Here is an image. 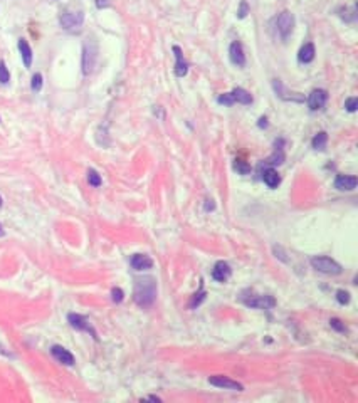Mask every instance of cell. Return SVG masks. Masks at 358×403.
<instances>
[{
  "instance_id": "1",
  "label": "cell",
  "mask_w": 358,
  "mask_h": 403,
  "mask_svg": "<svg viewBox=\"0 0 358 403\" xmlns=\"http://www.w3.org/2000/svg\"><path fill=\"white\" fill-rule=\"evenodd\" d=\"M133 298L138 306L147 307L152 306L153 301L156 298V282L153 277H145V279H138L135 284V293H133Z\"/></svg>"
},
{
  "instance_id": "2",
  "label": "cell",
  "mask_w": 358,
  "mask_h": 403,
  "mask_svg": "<svg viewBox=\"0 0 358 403\" xmlns=\"http://www.w3.org/2000/svg\"><path fill=\"white\" fill-rule=\"evenodd\" d=\"M221 104H226V106H232L234 103H240V104H251L253 103V96H251L249 91H245L242 88H234L231 93H226V94H221L219 98H217Z\"/></svg>"
},
{
  "instance_id": "3",
  "label": "cell",
  "mask_w": 358,
  "mask_h": 403,
  "mask_svg": "<svg viewBox=\"0 0 358 403\" xmlns=\"http://www.w3.org/2000/svg\"><path fill=\"white\" fill-rule=\"evenodd\" d=\"M96 59H98V46L96 42L88 41L85 42V47H82V72L89 74L94 66H96Z\"/></svg>"
},
{
  "instance_id": "4",
  "label": "cell",
  "mask_w": 358,
  "mask_h": 403,
  "mask_svg": "<svg viewBox=\"0 0 358 403\" xmlns=\"http://www.w3.org/2000/svg\"><path fill=\"white\" fill-rule=\"evenodd\" d=\"M311 266L320 271L323 274H329V276H335V274L341 272V266L337 261L329 259V257H313L311 259Z\"/></svg>"
},
{
  "instance_id": "5",
  "label": "cell",
  "mask_w": 358,
  "mask_h": 403,
  "mask_svg": "<svg viewBox=\"0 0 358 403\" xmlns=\"http://www.w3.org/2000/svg\"><path fill=\"white\" fill-rule=\"evenodd\" d=\"M276 29L279 32V36H281V39H288L289 37V34L293 32V29H294V17H293V14L289 12V10H284V12H281L278 15Z\"/></svg>"
},
{
  "instance_id": "6",
  "label": "cell",
  "mask_w": 358,
  "mask_h": 403,
  "mask_svg": "<svg viewBox=\"0 0 358 403\" xmlns=\"http://www.w3.org/2000/svg\"><path fill=\"white\" fill-rule=\"evenodd\" d=\"M82 20H85V14L81 12H63L61 14V25L66 31H74L77 27H81Z\"/></svg>"
},
{
  "instance_id": "7",
  "label": "cell",
  "mask_w": 358,
  "mask_h": 403,
  "mask_svg": "<svg viewBox=\"0 0 358 403\" xmlns=\"http://www.w3.org/2000/svg\"><path fill=\"white\" fill-rule=\"evenodd\" d=\"M326 101H328V93L324 89H315L308 96V106H310L311 111H320L324 108Z\"/></svg>"
},
{
  "instance_id": "8",
  "label": "cell",
  "mask_w": 358,
  "mask_h": 403,
  "mask_svg": "<svg viewBox=\"0 0 358 403\" xmlns=\"http://www.w3.org/2000/svg\"><path fill=\"white\" fill-rule=\"evenodd\" d=\"M209 383L217 386V388H224V390H232V391H242L244 386L234 382V380L227 378V377H222V375H217V377H210L209 378Z\"/></svg>"
},
{
  "instance_id": "9",
  "label": "cell",
  "mask_w": 358,
  "mask_h": 403,
  "mask_svg": "<svg viewBox=\"0 0 358 403\" xmlns=\"http://www.w3.org/2000/svg\"><path fill=\"white\" fill-rule=\"evenodd\" d=\"M242 301L247 306L257 307V309H271V307H274V304H276V301H274L271 296H254V298H249V299L242 298Z\"/></svg>"
},
{
  "instance_id": "10",
  "label": "cell",
  "mask_w": 358,
  "mask_h": 403,
  "mask_svg": "<svg viewBox=\"0 0 358 403\" xmlns=\"http://www.w3.org/2000/svg\"><path fill=\"white\" fill-rule=\"evenodd\" d=\"M68 321H69V324H71L72 328L79 329V331H88V333H91V334L94 336V338H98V336H96V331H94V329L91 328V324L88 323V319H86L85 316L74 314V312H72V314L68 316Z\"/></svg>"
},
{
  "instance_id": "11",
  "label": "cell",
  "mask_w": 358,
  "mask_h": 403,
  "mask_svg": "<svg viewBox=\"0 0 358 403\" xmlns=\"http://www.w3.org/2000/svg\"><path fill=\"white\" fill-rule=\"evenodd\" d=\"M229 55H231L232 64H236L237 67H244L245 66V55H244V49L242 44L234 41L229 47Z\"/></svg>"
},
{
  "instance_id": "12",
  "label": "cell",
  "mask_w": 358,
  "mask_h": 403,
  "mask_svg": "<svg viewBox=\"0 0 358 403\" xmlns=\"http://www.w3.org/2000/svg\"><path fill=\"white\" fill-rule=\"evenodd\" d=\"M51 355L59 363H63V365H66V366H72V365H74V356H72L66 348H63V346L54 344L52 348H51Z\"/></svg>"
},
{
  "instance_id": "13",
  "label": "cell",
  "mask_w": 358,
  "mask_h": 403,
  "mask_svg": "<svg viewBox=\"0 0 358 403\" xmlns=\"http://www.w3.org/2000/svg\"><path fill=\"white\" fill-rule=\"evenodd\" d=\"M231 266L227 264V262H217V264L214 266V269H212V277L215 279V281H219V282H226L229 277H231Z\"/></svg>"
},
{
  "instance_id": "14",
  "label": "cell",
  "mask_w": 358,
  "mask_h": 403,
  "mask_svg": "<svg viewBox=\"0 0 358 403\" xmlns=\"http://www.w3.org/2000/svg\"><path fill=\"white\" fill-rule=\"evenodd\" d=\"M356 177L353 175H338L337 180H335V188L343 190V192H351V190L356 188Z\"/></svg>"
},
{
  "instance_id": "15",
  "label": "cell",
  "mask_w": 358,
  "mask_h": 403,
  "mask_svg": "<svg viewBox=\"0 0 358 403\" xmlns=\"http://www.w3.org/2000/svg\"><path fill=\"white\" fill-rule=\"evenodd\" d=\"M173 54H175V59H177V63H175V74L178 77H183L188 72V64H187V61L183 59L182 49L178 47V46H173Z\"/></svg>"
},
{
  "instance_id": "16",
  "label": "cell",
  "mask_w": 358,
  "mask_h": 403,
  "mask_svg": "<svg viewBox=\"0 0 358 403\" xmlns=\"http://www.w3.org/2000/svg\"><path fill=\"white\" fill-rule=\"evenodd\" d=\"M152 266L153 261L145 254H135L131 257V267L135 271H147V269H152Z\"/></svg>"
},
{
  "instance_id": "17",
  "label": "cell",
  "mask_w": 358,
  "mask_h": 403,
  "mask_svg": "<svg viewBox=\"0 0 358 403\" xmlns=\"http://www.w3.org/2000/svg\"><path fill=\"white\" fill-rule=\"evenodd\" d=\"M262 180L269 188H278V185L281 183V177L278 175V171L274 168H266L262 171Z\"/></svg>"
},
{
  "instance_id": "18",
  "label": "cell",
  "mask_w": 358,
  "mask_h": 403,
  "mask_svg": "<svg viewBox=\"0 0 358 403\" xmlns=\"http://www.w3.org/2000/svg\"><path fill=\"white\" fill-rule=\"evenodd\" d=\"M315 46H313L311 42H308L305 44L303 47L299 49V54H298V59H299V63H303V64H310L313 59H315Z\"/></svg>"
},
{
  "instance_id": "19",
  "label": "cell",
  "mask_w": 358,
  "mask_h": 403,
  "mask_svg": "<svg viewBox=\"0 0 358 403\" xmlns=\"http://www.w3.org/2000/svg\"><path fill=\"white\" fill-rule=\"evenodd\" d=\"M19 50H20L22 61H24V66L31 67L32 66V49L25 39H19Z\"/></svg>"
},
{
  "instance_id": "20",
  "label": "cell",
  "mask_w": 358,
  "mask_h": 403,
  "mask_svg": "<svg viewBox=\"0 0 358 403\" xmlns=\"http://www.w3.org/2000/svg\"><path fill=\"white\" fill-rule=\"evenodd\" d=\"M326 143H328V134L324 133V131H320V133H318L316 136L313 138V141H311L313 148H315V150H320V151H323L324 148H326Z\"/></svg>"
},
{
  "instance_id": "21",
  "label": "cell",
  "mask_w": 358,
  "mask_h": 403,
  "mask_svg": "<svg viewBox=\"0 0 358 403\" xmlns=\"http://www.w3.org/2000/svg\"><path fill=\"white\" fill-rule=\"evenodd\" d=\"M283 161H284V153L279 150V151H276V153H274L272 156H269V158L264 161V165H267V166H269V165H281Z\"/></svg>"
},
{
  "instance_id": "22",
  "label": "cell",
  "mask_w": 358,
  "mask_h": 403,
  "mask_svg": "<svg viewBox=\"0 0 358 403\" xmlns=\"http://www.w3.org/2000/svg\"><path fill=\"white\" fill-rule=\"evenodd\" d=\"M234 170H236L239 175H249V173H251V165H247L242 160H236V163H234Z\"/></svg>"
},
{
  "instance_id": "23",
  "label": "cell",
  "mask_w": 358,
  "mask_h": 403,
  "mask_svg": "<svg viewBox=\"0 0 358 403\" xmlns=\"http://www.w3.org/2000/svg\"><path fill=\"white\" fill-rule=\"evenodd\" d=\"M88 182H89V185H93V187H99V185H101V177H99V173L96 170H89L88 171Z\"/></svg>"
},
{
  "instance_id": "24",
  "label": "cell",
  "mask_w": 358,
  "mask_h": 403,
  "mask_svg": "<svg viewBox=\"0 0 358 403\" xmlns=\"http://www.w3.org/2000/svg\"><path fill=\"white\" fill-rule=\"evenodd\" d=\"M31 88H32V91H34V93H39V91H41V88H42V76L39 74V72H37V74L32 76Z\"/></svg>"
},
{
  "instance_id": "25",
  "label": "cell",
  "mask_w": 358,
  "mask_h": 403,
  "mask_svg": "<svg viewBox=\"0 0 358 403\" xmlns=\"http://www.w3.org/2000/svg\"><path fill=\"white\" fill-rule=\"evenodd\" d=\"M10 81V74H9V69L5 67V63L4 61H0V82L2 84H7Z\"/></svg>"
},
{
  "instance_id": "26",
  "label": "cell",
  "mask_w": 358,
  "mask_h": 403,
  "mask_svg": "<svg viewBox=\"0 0 358 403\" xmlns=\"http://www.w3.org/2000/svg\"><path fill=\"white\" fill-rule=\"evenodd\" d=\"M345 108L346 111H350V113H355L356 108H358V99L356 98H348L345 103Z\"/></svg>"
},
{
  "instance_id": "27",
  "label": "cell",
  "mask_w": 358,
  "mask_h": 403,
  "mask_svg": "<svg viewBox=\"0 0 358 403\" xmlns=\"http://www.w3.org/2000/svg\"><path fill=\"white\" fill-rule=\"evenodd\" d=\"M329 326L332 328H335L337 329V331H340V333H343V331H346V328H345V324L340 321V319H337V318H333V319H329Z\"/></svg>"
},
{
  "instance_id": "28",
  "label": "cell",
  "mask_w": 358,
  "mask_h": 403,
  "mask_svg": "<svg viewBox=\"0 0 358 403\" xmlns=\"http://www.w3.org/2000/svg\"><path fill=\"white\" fill-rule=\"evenodd\" d=\"M337 299H338L340 304H348V302H350V294L346 293V291H338Z\"/></svg>"
},
{
  "instance_id": "29",
  "label": "cell",
  "mask_w": 358,
  "mask_h": 403,
  "mask_svg": "<svg viewBox=\"0 0 358 403\" xmlns=\"http://www.w3.org/2000/svg\"><path fill=\"white\" fill-rule=\"evenodd\" d=\"M249 14V5H247V2H240V7H239V10H237V17L239 19H244L245 15Z\"/></svg>"
},
{
  "instance_id": "30",
  "label": "cell",
  "mask_w": 358,
  "mask_h": 403,
  "mask_svg": "<svg viewBox=\"0 0 358 403\" xmlns=\"http://www.w3.org/2000/svg\"><path fill=\"white\" fill-rule=\"evenodd\" d=\"M111 298H113L115 302H121L123 301V291L120 287H115L111 291Z\"/></svg>"
},
{
  "instance_id": "31",
  "label": "cell",
  "mask_w": 358,
  "mask_h": 403,
  "mask_svg": "<svg viewBox=\"0 0 358 403\" xmlns=\"http://www.w3.org/2000/svg\"><path fill=\"white\" fill-rule=\"evenodd\" d=\"M267 126V120L266 118H261L259 120V128H266Z\"/></svg>"
},
{
  "instance_id": "32",
  "label": "cell",
  "mask_w": 358,
  "mask_h": 403,
  "mask_svg": "<svg viewBox=\"0 0 358 403\" xmlns=\"http://www.w3.org/2000/svg\"><path fill=\"white\" fill-rule=\"evenodd\" d=\"M148 400H153V401H160V398H158V396H155V395H152V396H148Z\"/></svg>"
},
{
  "instance_id": "33",
  "label": "cell",
  "mask_w": 358,
  "mask_h": 403,
  "mask_svg": "<svg viewBox=\"0 0 358 403\" xmlns=\"http://www.w3.org/2000/svg\"><path fill=\"white\" fill-rule=\"evenodd\" d=\"M4 235V231H2V225H0V237Z\"/></svg>"
},
{
  "instance_id": "34",
  "label": "cell",
  "mask_w": 358,
  "mask_h": 403,
  "mask_svg": "<svg viewBox=\"0 0 358 403\" xmlns=\"http://www.w3.org/2000/svg\"><path fill=\"white\" fill-rule=\"evenodd\" d=\"M0 207H2V197H0Z\"/></svg>"
}]
</instances>
